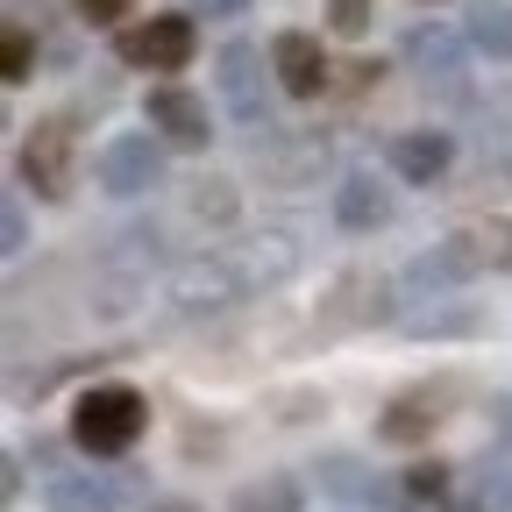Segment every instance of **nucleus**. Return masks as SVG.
I'll return each mask as SVG.
<instances>
[{"label":"nucleus","instance_id":"1","mask_svg":"<svg viewBox=\"0 0 512 512\" xmlns=\"http://www.w3.org/2000/svg\"><path fill=\"white\" fill-rule=\"evenodd\" d=\"M150 434V399L136 392V384H86V392L72 399V448L93 463L107 456H128Z\"/></svg>","mask_w":512,"mask_h":512},{"label":"nucleus","instance_id":"2","mask_svg":"<svg viewBox=\"0 0 512 512\" xmlns=\"http://www.w3.org/2000/svg\"><path fill=\"white\" fill-rule=\"evenodd\" d=\"M79 164V136H72V114H43L29 136H22V157H15V171H22V185L36 192V200H72V171Z\"/></svg>","mask_w":512,"mask_h":512},{"label":"nucleus","instance_id":"3","mask_svg":"<svg viewBox=\"0 0 512 512\" xmlns=\"http://www.w3.org/2000/svg\"><path fill=\"white\" fill-rule=\"evenodd\" d=\"M463 392H470L463 377H427V384H413V392H399L392 406L377 413V441H384V448H420V441H434V427L463 406Z\"/></svg>","mask_w":512,"mask_h":512},{"label":"nucleus","instance_id":"4","mask_svg":"<svg viewBox=\"0 0 512 512\" xmlns=\"http://www.w3.org/2000/svg\"><path fill=\"white\" fill-rule=\"evenodd\" d=\"M114 57L136 64V72H185V64L200 57L192 8H185V15H150V22H121V29H114Z\"/></svg>","mask_w":512,"mask_h":512},{"label":"nucleus","instance_id":"5","mask_svg":"<svg viewBox=\"0 0 512 512\" xmlns=\"http://www.w3.org/2000/svg\"><path fill=\"white\" fill-rule=\"evenodd\" d=\"M164 136L157 128H143V136H107V150L93 157V178L107 200H143V192L164 185Z\"/></svg>","mask_w":512,"mask_h":512},{"label":"nucleus","instance_id":"6","mask_svg":"<svg viewBox=\"0 0 512 512\" xmlns=\"http://www.w3.org/2000/svg\"><path fill=\"white\" fill-rule=\"evenodd\" d=\"M441 249V264L456 271V285L470 278H491V271H512V214H484V221H463Z\"/></svg>","mask_w":512,"mask_h":512},{"label":"nucleus","instance_id":"7","mask_svg":"<svg viewBox=\"0 0 512 512\" xmlns=\"http://www.w3.org/2000/svg\"><path fill=\"white\" fill-rule=\"evenodd\" d=\"M214 93L242 128H271V93H264V50L256 43H228L214 57Z\"/></svg>","mask_w":512,"mask_h":512},{"label":"nucleus","instance_id":"8","mask_svg":"<svg viewBox=\"0 0 512 512\" xmlns=\"http://www.w3.org/2000/svg\"><path fill=\"white\" fill-rule=\"evenodd\" d=\"M399 50H406V64L420 72V86H427V93L463 100V50H470V36H463V29H448V22H413Z\"/></svg>","mask_w":512,"mask_h":512},{"label":"nucleus","instance_id":"9","mask_svg":"<svg viewBox=\"0 0 512 512\" xmlns=\"http://www.w3.org/2000/svg\"><path fill=\"white\" fill-rule=\"evenodd\" d=\"M143 114H150V128H157L171 150H207V143H214L207 100L192 93V86H178V79H157V86L143 93Z\"/></svg>","mask_w":512,"mask_h":512},{"label":"nucleus","instance_id":"10","mask_svg":"<svg viewBox=\"0 0 512 512\" xmlns=\"http://www.w3.org/2000/svg\"><path fill=\"white\" fill-rule=\"evenodd\" d=\"M271 79H278V93H292V100H320V93L335 86V64H328V50H320V36L278 29V36H271Z\"/></svg>","mask_w":512,"mask_h":512},{"label":"nucleus","instance_id":"11","mask_svg":"<svg viewBox=\"0 0 512 512\" xmlns=\"http://www.w3.org/2000/svg\"><path fill=\"white\" fill-rule=\"evenodd\" d=\"M384 164H392L406 185H434L448 164H456V136H441V128H406V136L384 143Z\"/></svg>","mask_w":512,"mask_h":512},{"label":"nucleus","instance_id":"12","mask_svg":"<svg viewBox=\"0 0 512 512\" xmlns=\"http://www.w3.org/2000/svg\"><path fill=\"white\" fill-rule=\"evenodd\" d=\"M128 477L136 470H114V477H79V470H57L43 491V512H121Z\"/></svg>","mask_w":512,"mask_h":512},{"label":"nucleus","instance_id":"13","mask_svg":"<svg viewBox=\"0 0 512 512\" xmlns=\"http://www.w3.org/2000/svg\"><path fill=\"white\" fill-rule=\"evenodd\" d=\"M335 221H342L349 235H377L384 221H392V192H384L370 171H349V178L335 185Z\"/></svg>","mask_w":512,"mask_h":512},{"label":"nucleus","instance_id":"14","mask_svg":"<svg viewBox=\"0 0 512 512\" xmlns=\"http://www.w3.org/2000/svg\"><path fill=\"white\" fill-rule=\"evenodd\" d=\"M463 36H470L477 57L512 64V0H470V8H463Z\"/></svg>","mask_w":512,"mask_h":512},{"label":"nucleus","instance_id":"15","mask_svg":"<svg viewBox=\"0 0 512 512\" xmlns=\"http://www.w3.org/2000/svg\"><path fill=\"white\" fill-rule=\"evenodd\" d=\"M235 512H306V484L299 477H249L235 491Z\"/></svg>","mask_w":512,"mask_h":512},{"label":"nucleus","instance_id":"16","mask_svg":"<svg viewBox=\"0 0 512 512\" xmlns=\"http://www.w3.org/2000/svg\"><path fill=\"white\" fill-rule=\"evenodd\" d=\"M0 79H8V86H29L36 79V36H29L22 15L0 29Z\"/></svg>","mask_w":512,"mask_h":512},{"label":"nucleus","instance_id":"17","mask_svg":"<svg viewBox=\"0 0 512 512\" xmlns=\"http://www.w3.org/2000/svg\"><path fill=\"white\" fill-rule=\"evenodd\" d=\"M448 477H456V470H448V463H413L399 484H406V498L413 505H427V512H441L448 505Z\"/></svg>","mask_w":512,"mask_h":512},{"label":"nucleus","instance_id":"18","mask_svg":"<svg viewBox=\"0 0 512 512\" xmlns=\"http://www.w3.org/2000/svg\"><path fill=\"white\" fill-rule=\"evenodd\" d=\"M185 207L200 214V221H228V214H235V185H228V178H192V185H185Z\"/></svg>","mask_w":512,"mask_h":512},{"label":"nucleus","instance_id":"19","mask_svg":"<svg viewBox=\"0 0 512 512\" xmlns=\"http://www.w3.org/2000/svg\"><path fill=\"white\" fill-rule=\"evenodd\" d=\"M406 335L434 342V335H477V313H406Z\"/></svg>","mask_w":512,"mask_h":512},{"label":"nucleus","instance_id":"20","mask_svg":"<svg viewBox=\"0 0 512 512\" xmlns=\"http://www.w3.org/2000/svg\"><path fill=\"white\" fill-rule=\"evenodd\" d=\"M370 22H377V0H328V29L335 36H370Z\"/></svg>","mask_w":512,"mask_h":512},{"label":"nucleus","instance_id":"21","mask_svg":"<svg viewBox=\"0 0 512 512\" xmlns=\"http://www.w3.org/2000/svg\"><path fill=\"white\" fill-rule=\"evenodd\" d=\"M72 15H79L86 29H121V22H128V0H72Z\"/></svg>","mask_w":512,"mask_h":512},{"label":"nucleus","instance_id":"22","mask_svg":"<svg viewBox=\"0 0 512 512\" xmlns=\"http://www.w3.org/2000/svg\"><path fill=\"white\" fill-rule=\"evenodd\" d=\"M477 498H484L491 512H512V470H491V463H484V477H477Z\"/></svg>","mask_w":512,"mask_h":512},{"label":"nucleus","instance_id":"23","mask_svg":"<svg viewBox=\"0 0 512 512\" xmlns=\"http://www.w3.org/2000/svg\"><path fill=\"white\" fill-rule=\"evenodd\" d=\"M0 235H8V256L29 249V214H22V200H8V221H0Z\"/></svg>","mask_w":512,"mask_h":512},{"label":"nucleus","instance_id":"24","mask_svg":"<svg viewBox=\"0 0 512 512\" xmlns=\"http://www.w3.org/2000/svg\"><path fill=\"white\" fill-rule=\"evenodd\" d=\"M192 15H207V22H235V15H249V0H185Z\"/></svg>","mask_w":512,"mask_h":512},{"label":"nucleus","instance_id":"25","mask_svg":"<svg viewBox=\"0 0 512 512\" xmlns=\"http://www.w3.org/2000/svg\"><path fill=\"white\" fill-rule=\"evenodd\" d=\"M491 434L512 441V399H491Z\"/></svg>","mask_w":512,"mask_h":512},{"label":"nucleus","instance_id":"26","mask_svg":"<svg viewBox=\"0 0 512 512\" xmlns=\"http://www.w3.org/2000/svg\"><path fill=\"white\" fill-rule=\"evenodd\" d=\"M143 512H200V505H192V498H150Z\"/></svg>","mask_w":512,"mask_h":512},{"label":"nucleus","instance_id":"27","mask_svg":"<svg viewBox=\"0 0 512 512\" xmlns=\"http://www.w3.org/2000/svg\"><path fill=\"white\" fill-rule=\"evenodd\" d=\"M420 8H434V0H420Z\"/></svg>","mask_w":512,"mask_h":512}]
</instances>
